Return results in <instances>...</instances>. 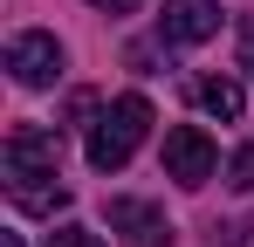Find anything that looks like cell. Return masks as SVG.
Instances as JSON below:
<instances>
[{"label":"cell","mask_w":254,"mask_h":247,"mask_svg":"<svg viewBox=\"0 0 254 247\" xmlns=\"http://www.w3.org/2000/svg\"><path fill=\"white\" fill-rule=\"evenodd\" d=\"M0 172H7V192H14L21 213H62V206H69V185H62V137L42 130V124H14V130H7Z\"/></svg>","instance_id":"obj_1"},{"label":"cell","mask_w":254,"mask_h":247,"mask_svg":"<svg viewBox=\"0 0 254 247\" xmlns=\"http://www.w3.org/2000/svg\"><path fill=\"white\" fill-rule=\"evenodd\" d=\"M144 130H151V103L137 96V89H124L117 103H103L96 110V124H89V137H83V151L96 172H124L130 151L144 144Z\"/></svg>","instance_id":"obj_2"},{"label":"cell","mask_w":254,"mask_h":247,"mask_svg":"<svg viewBox=\"0 0 254 247\" xmlns=\"http://www.w3.org/2000/svg\"><path fill=\"white\" fill-rule=\"evenodd\" d=\"M213 165H220V151H213V137L199 124H172L165 130V179H179L186 192H199L213 179Z\"/></svg>","instance_id":"obj_3"},{"label":"cell","mask_w":254,"mask_h":247,"mask_svg":"<svg viewBox=\"0 0 254 247\" xmlns=\"http://www.w3.org/2000/svg\"><path fill=\"white\" fill-rule=\"evenodd\" d=\"M7 69L21 89H48V82H62V41L42 35V28H21V35L7 41Z\"/></svg>","instance_id":"obj_4"},{"label":"cell","mask_w":254,"mask_h":247,"mask_svg":"<svg viewBox=\"0 0 254 247\" xmlns=\"http://www.w3.org/2000/svg\"><path fill=\"white\" fill-rule=\"evenodd\" d=\"M220 35V0H172L158 14V41L165 48H192V41Z\"/></svg>","instance_id":"obj_5"},{"label":"cell","mask_w":254,"mask_h":247,"mask_svg":"<svg viewBox=\"0 0 254 247\" xmlns=\"http://www.w3.org/2000/svg\"><path fill=\"white\" fill-rule=\"evenodd\" d=\"M110 234L124 247H172V220L151 199H110Z\"/></svg>","instance_id":"obj_6"},{"label":"cell","mask_w":254,"mask_h":247,"mask_svg":"<svg viewBox=\"0 0 254 247\" xmlns=\"http://www.w3.org/2000/svg\"><path fill=\"white\" fill-rule=\"evenodd\" d=\"M192 103H199L206 117H220V124H234L241 110H248V96H241V82H234V76H206V82H192Z\"/></svg>","instance_id":"obj_7"},{"label":"cell","mask_w":254,"mask_h":247,"mask_svg":"<svg viewBox=\"0 0 254 247\" xmlns=\"http://www.w3.org/2000/svg\"><path fill=\"white\" fill-rule=\"evenodd\" d=\"M227 185H234V192H254V144H241V151L227 158Z\"/></svg>","instance_id":"obj_8"},{"label":"cell","mask_w":254,"mask_h":247,"mask_svg":"<svg viewBox=\"0 0 254 247\" xmlns=\"http://www.w3.org/2000/svg\"><path fill=\"white\" fill-rule=\"evenodd\" d=\"M48 247H103V241H96L89 227H76V220H69V227H55V234H48Z\"/></svg>","instance_id":"obj_9"},{"label":"cell","mask_w":254,"mask_h":247,"mask_svg":"<svg viewBox=\"0 0 254 247\" xmlns=\"http://www.w3.org/2000/svg\"><path fill=\"white\" fill-rule=\"evenodd\" d=\"M241 69L254 76V21H241Z\"/></svg>","instance_id":"obj_10"},{"label":"cell","mask_w":254,"mask_h":247,"mask_svg":"<svg viewBox=\"0 0 254 247\" xmlns=\"http://www.w3.org/2000/svg\"><path fill=\"white\" fill-rule=\"evenodd\" d=\"M89 7H103V14H137L144 0H89Z\"/></svg>","instance_id":"obj_11"},{"label":"cell","mask_w":254,"mask_h":247,"mask_svg":"<svg viewBox=\"0 0 254 247\" xmlns=\"http://www.w3.org/2000/svg\"><path fill=\"white\" fill-rule=\"evenodd\" d=\"M0 247H21V234H0Z\"/></svg>","instance_id":"obj_12"}]
</instances>
